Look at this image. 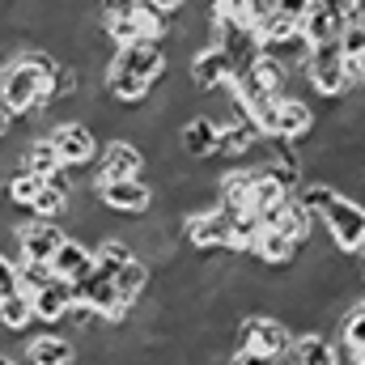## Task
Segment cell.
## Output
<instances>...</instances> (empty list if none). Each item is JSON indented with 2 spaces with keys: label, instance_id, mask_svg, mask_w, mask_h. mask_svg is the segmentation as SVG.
<instances>
[{
  "label": "cell",
  "instance_id": "obj_1",
  "mask_svg": "<svg viewBox=\"0 0 365 365\" xmlns=\"http://www.w3.org/2000/svg\"><path fill=\"white\" fill-rule=\"evenodd\" d=\"M170 73V56H166V43H128L110 56L106 73H102V90L106 98H115L119 106H140L149 93L158 90V81Z\"/></svg>",
  "mask_w": 365,
  "mask_h": 365
},
{
  "label": "cell",
  "instance_id": "obj_2",
  "mask_svg": "<svg viewBox=\"0 0 365 365\" xmlns=\"http://www.w3.org/2000/svg\"><path fill=\"white\" fill-rule=\"evenodd\" d=\"M297 73L306 81V98H319V102H336V98H344L349 90H357V68L340 51V43L310 47V56H306V64Z\"/></svg>",
  "mask_w": 365,
  "mask_h": 365
},
{
  "label": "cell",
  "instance_id": "obj_3",
  "mask_svg": "<svg viewBox=\"0 0 365 365\" xmlns=\"http://www.w3.org/2000/svg\"><path fill=\"white\" fill-rule=\"evenodd\" d=\"M293 340H297V331H293L284 319H276V314H259V310L242 314L238 327H234V349H251V353L289 357Z\"/></svg>",
  "mask_w": 365,
  "mask_h": 365
},
{
  "label": "cell",
  "instance_id": "obj_4",
  "mask_svg": "<svg viewBox=\"0 0 365 365\" xmlns=\"http://www.w3.org/2000/svg\"><path fill=\"white\" fill-rule=\"evenodd\" d=\"M47 140L60 158L64 170H93L98 162V149H102V136L93 132L90 123L81 119H64V123H51L47 128Z\"/></svg>",
  "mask_w": 365,
  "mask_h": 365
},
{
  "label": "cell",
  "instance_id": "obj_5",
  "mask_svg": "<svg viewBox=\"0 0 365 365\" xmlns=\"http://www.w3.org/2000/svg\"><path fill=\"white\" fill-rule=\"evenodd\" d=\"M179 238L195 251V255H230V212L221 204L212 208H200V212H187L179 225Z\"/></svg>",
  "mask_w": 365,
  "mask_h": 365
},
{
  "label": "cell",
  "instance_id": "obj_6",
  "mask_svg": "<svg viewBox=\"0 0 365 365\" xmlns=\"http://www.w3.org/2000/svg\"><path fill=\"white\" fill-rule=\"evenodd\" d=\"M323 230L327 238L336 242L340 255H357L365 242V204H357L353 195H336L327 208H323Z\"/></svg>",
  "mask_w": 365,
  "mask_h": 365
},
{
  "label": "cell",
  "instance_id": "obj_7",
  "mask_svg": "<svg viewBox=\"0 0 365 365\" xmlns=\"http://www.w3.org/2000/svg\"><path fill=\"white\" fill-rule=\"evenodd\" d=\"M68 238V230L60 221H21L13 225V259L17 264H51V255L60 251V242Z\"/></svg>",
  "mask_w": 365,
  "mask_h": 365
},
{
  "label": "cell",
  "instance_id": "obj_8",
  "mask_svg": "<svg viewBox=\"0 0 365 365\" xmlns=\"http://www.w3.org/2000/svg\"><path fill=\"white\" fill-rule=\"evenodd\" d=\"M149 166L145 149L128 136H106L102 149H98V162H93V187L98 182H119V179H140Z\"/></svg>",
  "mask_w": 365,
  "mask_h": 365
},
{
  "label": "cell",
  "instance_id": "obj_9",
  "mask_svg": "<svg viewBox=\"0 0 365 365\" xmlns=\"http://www.w3.org/2000/svg\"><path fill=\"white\" fill-rule=\"evenodd\" d=\"M238 77V64L221 51V47H200L191 60H187V81L195 93H217V90H230Z\"/></svg>",
  "mask_w": 365,
  "mask_h": 365
},
{
  "label": "cell",
  "instance_id": "obj_10",
  "mask_svg": "<svg viewBox=\"0 0 365 365\" xmlns=\"http://www.w3.org/2000/svg\"><path fill=\"white\" fill-rule=\"evenodd\" d=\"M98 204L115 217H145L158 204V191L140 179H119V182H98Z\"/></svg>",
  "mask_w": 365,
  "mask_h": 365
},
{
  "label": "cell",
  "instance_id": "obj_11",
  "mask_svg": "<svg viewBox=\"0 0 365 365\" xmlns=\"http://www.w3.org/2000/svg\"><path fill=\"white\" fill-rule=\"evenodd\" d=\"M314 123H319L314 102H310L306 93H284V98H276V119H272V132H268V136L297 145L302 136L314 132Z\"/></svg>",
  "mask_w": 365,
  "mask_h": 365
},
{
  "label": "cell",
  "instance_id": "obj_12",
  "mask_svg": "<svg viewBox=\"0 0 365 365\" xmlns=\"http://www.w3.org/2000/svg\"><path fill=\"white\" fill-rule=\"evenodd\" d=\"M26 365H77V340L56 331V327H38L30 340H26Z\"/></svg>",
  "mask_w": 365,
  "mask_h": 365
},
{
  "label": "cell",
  "instance_id": "obj_13",
  "mask_svg": "<svg viewBox=\"0 0 365 365\" xmlns=\"http://www.w3.org/2000/svg\"><path fill=\"white\" fill-rule=\"evenodd\" d=\"M175 136H179V153L187 162H217V123L208 115L195 110L187 123L175 128Z\"/></svg>",
  "mask_w": 365,
  "mask_h": 365
},
{
  "label": "cell",
  "instance_id": "obj_14",
  "mask_svg": "<svg viewBox=\"0 0 365 365\" xmlns=\"http://www.w3.org/2000/svg\"><path fill=\"white\" fill-rule=\"evenodd\" d=\"M73 306V284L68 280H47L38 293H30V310H34V327H60L64 314Z\"/></svg>",
  "mask_w": 365,
  "mask_h": 365
},
{
  "label": "cell",
  "instance_id": "obj_15",
  "mask_svg": "<svg viewBox=\"0 0 365 365\" xmlns=\"http://www.w3.org/2000/svg\"><path fill=\"white\" fill-rule=\"evenodd\" d=\"M314 221H319V217H310L293 191H289V195H280L272 208L264 212V225H268V230H280V234H289L293 242H302V238L314 230Z\"/></svg>",
  "mask_w": 365,
  "mask_h": 365
},
{
  "label": "cell",
  "instance_id": "obj_16",
  "mask_svg": "<svg viewBox=\"0 0 365 365\" xmlns=\"http://www.w3.org/2000/svg\"><path fill=\"white\" fill-rule=\"evenodd\" d=\"M47 268H51V276H56V280L77 284V280H86V276L93 272V247L68 234V238L60 242V251L51 255V264H47Z\"/></svg>",
  "mask_w": 365,
  "mask_h": 365
},
{
  "label": "cell",
  "instance_id": "obj_17",
  "mask_svg": "<svg viewBox=\"0 0 365 365\" xmlns=\"http://www.w3.org/2000/svg\"><path fill=\"white\" fill-rule=\"evenodd\" d=\"M289 365H344V357H340V344L331 336L297 331V340L289 349Z\"/></svg>",
  "mask_w": 365,
  "mask_h": 365
},
{
  "label": "cell",
  "instance_id": "obj_18",
  "mask_svg": "<svg viewBox=\"0 0 365 365\" xmlns=\"http://www.w3.org/2000/svg\"><path fill=\"white\" fill-rule=\"evenodd\" d=\"M340 30H344V17H340L336 9H327V4H319V0H310V13L302 17V38H306V47L336 43V38H340Z\"/></svg>",
  "mask_w": 365,
  "mask_h": 365
},
{
  "label": "cell",
  "instance_id": "obj_19",
  "mask_svg": "<svg viewBox=\"0 0 365 365\" xmlns=\"http://www.w3.org/2000/svg\"><path fill=\"white\" fill-rule=\"evenodd\" d=\"M136 259V251H132V242L128 238H119V234H106V238H98L93 242V272H102V276H119V268L123 264H132Z\"/></svg>",
  "mask_w": 365,
  "mask_h": 365
},
{
  "label": "cell",
  "instance_id": "obj_20",
  "mask_svg": "<svg viewBox=\"0 0 365 365\" xmlns=\"http://www.w3.org/2000/svg\"><path fill=\"white\" fill-rule=\"evenodd\" d=\"M115 289H119V297H123L128 306H136L140 297H149V293H153V268L136 255L132 264H123V268H119V276H115Z\"/></svg>",
  "mask_w": 365,
  "mask_h": 365
},
{
  "label": "cell",
  "instance_id": "obj_21",
  "mask_svg": "<svg viewBox=\"0 0 365 365\" xmlns=\"http://www.w3.org/2000/svg\"><path fill=\"white\" fill-rule=\"evenodd\" d=\"M251 73H255V81H259V86H264L268 93H276V98L293 93V81H297V68L280 64L276 56H259V60L251 64Z\"/></svg>",
  "mask_w": 365,
  "mask_h": 365
},
{
  "label": "cell",
  "instance_id": "obj_22",
  "mask_svg": "<svg viewBox=\"0 0 365 365\" xmlns=\"http://www.w3.org/2000/svg\"><path fill=\"white\" fill-rule=\"evenodd\" d=\"M34 327V310H30V297L17 289L9 297H0V331L4 336H21Z\"/></svg>",
  "mask_w": 365,
  "mask_h": 365
},
{
  "label": "cell",
  "instance_id": "obj_23",
  "mask_svg": "<svg viewBox=\"0 0 365 365\" xmlns=\"http://www.w3.org/2000/svg\"><path fill=\"white\" fill-rule=\"evenodd\" d=\"M132 26H136V38H145V43H166L170 38V13H162V9H153L145 0H140Z\"/></svg>",
  "mask_w": 365,
  "mask_h": 365
},
{
  "label": "cell",
  "instance_id": "obj_24",
  "mask_svg": "<svg viewBox=\"0 0 365 365\" xmlns=\"http://www.w3.org/2000/svg\"><path fill=\"white\" fill-rule=\"evenodd\" d=\"M336 344H340L344 353H353V357H361V353H365V310L357 306V302L344 310L340 331H336Z\"/></svg>",
  "mask_w": 365,
  "mask_h": 365
},
{
  "label": "cell",
  "instance_id": "obj_25",
  "mask_svg": "<svg viewBox=\"0 0 365 365\" xmlns=\"http://www.w3.org/2000/svg\"><path fill=\"white\" fill-rule=\"evenodd\" d=\"M293 195L302 200V208H306L310 217H323V208H327V204H331L340 191H336L327 179H314V175H306V179L297 182V191H293Z\"/></svg>",
  "mask_w": 365,
  "mask_h": 365
},
{
  "label": "cell",
  "instance_id": "obj_26",
  "mask_svg": "<svg viewBox=\"0 0 365 365\" xmlns=\"http://www.w3.org/2000/svg\"><path fill=\"white\" fill-rule=\"evenodd\" d=\"M30 212H34V217H43V221H64V212H68V191H64V187H56V182H43V191L34 195Z\"/></svg>",
  "mask_w": 365,
  "mask_h": 365
},
{
  "label": "cell",
  "instance_id": "obj_27",
  "mask_svg": "<svg viewBox=\"0 0 365 365\" xmlns=\"http://www.w3.org/2000/svg\"><path fill=\"white\" fill-rule=\"evenodd\" d=\"M136 9H140V0H98V4H93V17H98L102 30H110V26H119V21H132Z\"/></svg>",
  "mask_w": 365,
  "mask_h": 365
},
{
  "label": "cell",
  "instance_id": "obj_28",
  "mask_svg": "<svg viewBox=\"0 0 365 365\" xmlns=\"http://www.w3.org/2000/svg\"><path fill=\"white\" fill-rule=\"evenodd\" d=\"M340 51L353 60V68H357V60H365V21H349L344 30H340Z\"/></svg>",
  "mask_w": 365,
  "mask_h": 365
},
{
  "label": "cell",
  "instance_id": "obj_29",
  "mask_svg": "<svg viewBox=\"0 0 365 365\" xmlns=\"http://www.w3.org/2000/svg\"><path fill=\"white\" fill-rule=\"evenodd\" d=\"M47 280H56L47 264H17V289H21L26 297H30V293H38Z\"/></svg>",
  "mask_w": 365,
  "mask_h": 365
},
{
  "label": "cell",
  "instance_id": "obj_30",
  "mask_svg": "<svg viewBox=\"0 0 365 365\" xmlns=\"http://www.w3.org/2000/svg\"><path fill=\"white\" fill-rule=\"evenodd\" d=\"M225 365H289V357H272V353H251V349H230Z\"/></svg>",
  "mask_w": 365,
  "mask_h": 365
},
{
  "label": "cell",
  "instance_id": "obj_31",
  "mask_svg": "<svg viewBox=\"0 0 365 365\" xmlns=\"http://www.w3.org/2000/svg\"><path fill=\"white\" fill-rule=\"evenodd\" d=\"M9 293H17V259H9L0 251V297H9Z\"/></svg>",
  "mask_w": 365,
  "mask_h": 365
},
{
  "label": "cell",
  "instance_id": "obj_32",
  "mask_svg": "<svg viewBox=\"0 0 365 365\" xmlns=\"http://www.w3.org/2000/svg\"><path fill=\"white\" fill-rule=\"evenodd\" d=\"M272 13L289 17V21H302L310 13V0H272Z\"/></svg>",
  "mask_w": 365,
  "mask_h": 365
},
{
  "label": "cell",
  "instance_id": "obj_33",
  "mask_svg": "<svg viewBox=\"0 0 365 365\" xmlns=\"http://www.w3.org/2000/svg\"><path fill=\"white\" fill-rule=\"evenodd\" d=\"M13 123H17V119H13V115L4 110V102H0V140H9V136H13Z\"/></svg>",
  "mask_w": 365,
  "mask_h": 365
},
{
  "label": "cell",
  "instance_id": "obj_34",
  "mask_svg": "<svg viewBox=\"0 0 365 365\" xmlns=\"http://www.w3.org/2000/svg\"><path fill=\"white\" fill-rule=\"evenodd\" d=\"M145 4H153V9H162V13H170V17H175L187 0H145Z\"/></svg>",
  "mask_w": 365,
  "mask_h": 365
},
{
  "label": "cell",
  "instance_id": "obj_35",
  "mask_svg": "<svg viewBox=\"0 0 365 365\" xmlns=\"http://www.w3.org/2000/svg\"><path fill=\"white\" fill-rule=\"evenodd\" d=\"M0 365H26V357H17V353H4V349H0Z\"/></svg>",
  "mask_w": 365,
  "mask_h": 365
},
{
  "label": "cell",
  "instance_id": "obj_36",
  "mask_svg": "<svg viewBox=\"0 0 365 365\" xmlns=\"http://www.w3.org/2000/svg\"><path fill=\"white\" fill-rule=\"evenodd\" d=\"M357 86L365 90V60H357Z\"/></svg>",
  "mask_w": 365,
  "mask_h": 365
}]
</instances>
